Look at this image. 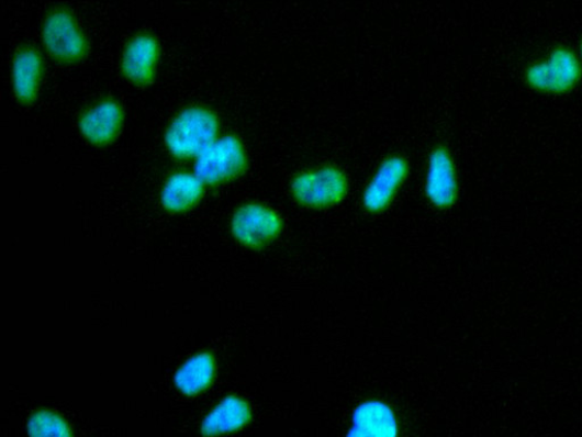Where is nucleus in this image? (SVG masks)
I'll use <instances>...</instances> for the list:
<instances>
[{"label":"nucleus","instance_id":"nucleus-1","mask_svg":"<svg viewBox=\"0 0 582 437\" xmlns=\"http://www.w3.org/2000/svg\"><path fill=\"white\" fill-rule=\"evenodd\" d=\"M217 133V116L209 109L192 107L175 117L166 132L165 141L177 158H190L199 156L212 144Z\"/></svg>","mask_w":582,"mask_h":437},{"label":"nucleus","instance_id":"nucleus-2","mask_svg":"<svg viewBox=\"0 0 582 437\" xmlns=\"http://www.w3.org/2000/svg\"><path fill=\"white\" fill-rule=\"evenodd\" d=\"M348 187V178L340 168L325 166L296 175L291 180L290 193L304 206L322 209L342 202Z\"/></svg>","mask_w":582,"mask_h":437},{"label":"nucleus","instance_id":"nucleus-3","mask_svg":"<svg viewBox=\"0 0 582 437\" xmlns=\"http://www.w3.org/2000/svg\"><path fill=\"white\" fill-rule=\"evenodd\" d=\"M247 153L239 138L233 135L216 138L199 156L195 175L204 183L231 180L245 171Z\"/></svg>","mask_w":582,"mask_h":437},{"label":"nucleus","instance_id":"nucleus-4","mask_svg":"<svg viewBox=\"0 0 582 437\" xmlns=\"http://www.w3.org/2000/svg\"><path fill=\"white\" fill-rule=\"evenodd\" d=\"M43 43L60 60L80 59L87 52L86 37L70 11L54 9L43 24Z\"/></svg>","mask_w":582,"mask_h":437},{"label":"nucleus","instance_id":"nucleus-5","mask_svg":"<svg viewBox=\"0 0 582 437\" xmlns=\"http://www.w3.org/2000/svg\"><path fill=\"white\" fill-rule=\"evenodd\" d=\"M281 231L280 215L264 204L243 205L233 216V235L239 243L248 247L265 246L277 238Z\"/></svg>","mask_w":582,"mask_h":437},{"label":"nucleus","instance_id":"nucleus-6","mask_svg":"<svg viewBox=\"0 0 582 437\" xmlns=\"http://www.w3.org/2000/svg\"><path fill=\"white\" fill-rule=\"evenodd\" d=\"M408 175L407 161L394 155L381 163L363 192V205L378 213L391 205Z\"/></svg>","mask_w":582,"mask_h":437},{"label":"nucleus","instance_id":"nucleus-7","mask_svg":"<svg viewBox=\"0 0 582 437\" xmlns=\"http://www.w3.org/2000/svg\"><path fill=\"white\" fill-rule=\"evenodd\" d=\"M580 77L577 57L567 49H558L547 64L533 66L527 79L539 90L563 92L573 87Z\"/></svg>","mask_w":582,"mask_h":437},{"label":"nucleus","instance_id":"nucleus-8","mask_svg":"<svg viewBox=\"0 0 582 437\" xmlns=\"http://www.w3.org/2000/svg\"><path fill=\"white\" fill-rule=\"evenodd\" d=\"M426 195L437 208H448L458 198V178L449 152L436 148L429 158L426 177Z\"/></svg>","mask_w":582,"mask_h":437},{"label":"nucleus","instance_id":"nucleus-9","mask_svg":"<svg viewBox=\"0 0 582 437\" xmlns=\"http://www.w3.org/2000/svg\"><path fill=\"white\" fill-rule=\"evenodd\" d=\"M159 45L156 38L141 34L128 42L123 51L121 67L127 79L141 85L152 82L155 76Z\"/></svg>","mask_w":582,"mask_h":437},{"label":"nucleus","instance_id":"nucleus-10","mask_svg":"<svg viewBox=\"0 0 582 437\" xmlns=\"http://www.w3.org/2000/svg\"><path fill=\"white\" fill-rule=\"evenodd\" d=\"M123 109L115 100H104L87 110L79 120L81 134L94 144H107L119 134Z\"/></svg>","mask_w":582,"mask_h":437},{"label":"nucleus","instance_id":"nucleus-11","mask_svg":"<svg viewBox=\"0 0 582 437\" xmlns=\"http://www.w3.org/2000/svg\"><path fill=\"white\" fill-rule=\"evenodd\" d=\"M398 434L393 411L382 402L369 401L355 411L347 437H398Z\"/></svg>","mask_w":582,"mask_h":437},{"label":"nucleus","instance_id":"nucleus-12","mask_svg":"<svg viewBox=\"0 0 582 437\" xmlns=\"http://www.w3.org/2000/svg\"><path fill=\"white\" fill-rule=\"evenodd\" d=\"M42 74L43 59L37 49L25 47L15 54L12 83L18 100L30 103L36 99Z\"/></svg>","mask_w":582,"mask_h":437},{"label":"nucleus","instance_id":"nucleus-13","mask_svg":"<svg viewBox=\"0 0 582 437\" xmlns=\"http://www.w3.org/2000/svg\"><path fill=\"white\" fill-rule=\"evenodd\" d=\"M251 414L246 401L237 396L225 397L202 424V434L206 437L232 433L243 428Z\"/></svg>","mask_w":582,"mask_h":437},{"label":"nucleus","instance_id":"nucleus-14","mask_svg":"<svg viewBox=\"0 0 582 437\" xmlns=\"http://www.w3.org/2000/svg\"><path fill=\"white\" fill-rule=\"evenodd\" d=\"M203 191L204 182L195 173L178 172L167 180L160 201L167 210L180 212L197 204Z\"/></svg>","mask_w":582,"mask_h":437},{"label":"nucleus","instance_id":"nucleus-15","mask_svg":"<svg viewBox=\"0 0 582 437\" xmlns=\"http://www.w3.org/2000/svg\"><path fill=\"white\" fill-rule=\"evenodd\" d=\"M215 362L211 355L201 354L186 361L175 377L176 386L187 395L205 391L214 379Z\"/></svg>","mask_w":582,"mask_h":437},{"label":"nucleus","instance_id":"nucleus-16","mask_svg":"<svg viewBox=\"0 0 582 437\" xmlns=\"http://www.w3.org/2000/svg\"><path fill=\"white\" fill-rule=\"evenodd\" d=\"M29 437H74L66 421L49 411H40L27 422Z\"/></svg>","mask_w":582,"mask_h":437},{"label":"nucleus","instance_id":"nucleus-17","mask_svg":"<svg viewBox=\"0 0 582 437\" xmlns=\"http://www.w3.org/2000/svg\"><path fill=\"white\" fill-rule=\"evenodd\" d=\"M581 52H582V45H581Z\"/></svg>","mask_w":582,"mask_h":437}]
</instances>
